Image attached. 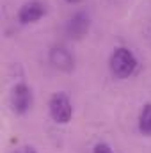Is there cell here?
<instances>
[{
	"label": "cell",
	"instance_id": "6da1fadb",
	"mask_svg": "<svg viewBox=\"0 0 151 153\" xmlns=\"http://www.w3.org/2000/svg\"><path fill=\"white\" fill-rule=\"evenodd\" d=\"M137 68H139V59L126 46H117L109 55V71L117 80L130 78L137 71Z\"/></svg>",
	"mask_w": 151,
	"mask_h": 153
},
{
	"label": "cell",
	"instance_id": "7a4b0ae2",
	"mask_svg": "<svg viewBox=\"0 0 151 153\" xmlns=\"http://www.w3.org/2000/svg\"><path fill=\"white\" fill-rule=\"evenodd\" d=\"M48 114L53 123L68 125L73 119V103L66 93H53L48 100Z\"/></svg>",
	"mask_w": 151,
	"mask_h": 153
},
{
	"label": "cell",
	"instance_id": "3957f363",
	"mask_svg": "<svg viewBox=\"0 0 151 153\" xmlns=\"http://www.w3.org/2000/svg\"><path fill=\"white\" fill-rule=\"evenodd\" d=\"M32 103H34L32 89L25 82H18L13 87V93H11V107H13V111L16 114L23 116L32 109Z\"/></svg>",
	"mask_w": 151,
	"mask_h": 153
},
{
	"label": "cell",
	"instance_id": "277c9868",
	"mask_svg": "<svg viewBox=\"0 0 151 153\" xmlns=\"http://www.w3.org/2000/svg\"><path fill=\"white\" fill-rule=\"evenodd\" d=\"M48 61L50 64L59 70V71H64V73H70L75 70V55L73 52L64 46V45H53L48 52Z\"/></svg>",
	"mask_w": 151,
	"mask_h": 153
},
{
	"label": "cell",
	"instance_id": "5b68a950",
	"mask_svg": "<svg viewBox=\"0 0 151 153\" xmlns=\"http://www.w3.org/2000/svg\"><path fill=\"white\" fill-rule=\"evenodd\" d=\"M46 14V4L43 0H27L16 13V20L21 25H34Z\"/></svg>",
	"mask_w": 151,
	"mask_h": 153
},
{
	"label": "cell",
	"instance_id": "8992f818",
	"mask_svg": "<svg viewBox=\"0 0 151 153\" xmlns=\"http://www.w3.org/2000/svg\"><path fill=\"white\" fill-rule=\"evenodd\" d=\"M89 29H91V16L87 11H76L66 22V34L70 39H75V41L85 38Z\"/></svg>",
	"mask_w": 151,
	"mask_h": 153
},
{
	"label": "cell",
	"instance_id": "52a82bcc",
	"mask_svg": "<svg viewBox=\"0 0 151 153\" xmlns=\"http://www.w3.org/2000/svg\"><path fill=\"white\" fill-rule=\"evenodd\" d=\"M137 128L142 135L151 137V103H144L141 112H139V119H137Z\"/></svg>",
	"mask_w": 151,
	"mask_h": 153
},
{
	"label": "cell",
	"instance_id": "ba28073f",
	"mask_svg": "<svg viewBox=\"0 0 151 153\" xmlns=\"http://www.w3.org/2000/svg\"><path fill=\"white\" fill-rule=\"evenodd\" d=\"M93 153H114V152L107 143H96L94 148H93Z\"/></svg>",
	"mask_w": 151,
	"mask_h": 153
},
{
	"label": "cell",
	"instance_id": "9c48e42d",
	"mask_svg": "<svg viewBox=\"0 0 151 153\" xmlns=\"http://www.w3.org/2000/svg\"><path fill=\"white\" fill-rule=\"evenodd\" d=\"M23 153H38V152H36V150H34L32 146H27V148H25V152H23Z\"/></svg>",
	"mask_w": 151,
	"mask_h": 153
},
{
	"label": "cell",
	"instance_id": "30bf717a",
	"mask_svg": "<svg viewBox=\"0 0 151 153\" xmlns=\"http://www.w3.org/2000/svg\"><path fill=\"white\" fill-rule=\"evenodd\" d=\"M66 4H78V2H82V0H64Z\"/></svg>",
	"mask_w": 151,
	"mask_h": 153
}]
</instances>
